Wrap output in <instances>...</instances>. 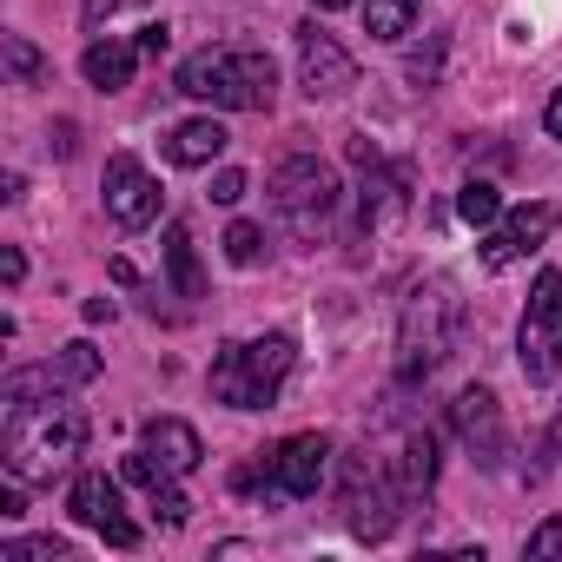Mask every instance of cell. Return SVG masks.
Wrapping results in <instances>:
<instances>
[{
  "instance_id": "obj_18",
  "label": "cell",
  "mask_w": 562,
  "mask_h": 562,
  "mask_svg": "<svg viewBox=\"0 0 562 562\" xmlns=\"http://www.w3.org/2000/svg\"><path fill=\"white\" fill-rule=\"evenodd\" d=\"M225 146H232V133H225L218 120H186V126L166 133V159H172V166H212Z\"/></svg>"
},
{
  "instance_id": "obj_13",
  "label": "cell",
  "mask_w": 562,
  "mask_h": 562,
  "mask_svg": "<svg viewBox=\"0 0 562 562\" xmlns=\"http://www.w3.org/2000/svg\"><path fill=\"white\" fill-rule=\"evenodd\" d=\"M555 232V205L549 199H529V205H516V212H503L490 232H483V245H476V258L490 265V271H503V265H516V258H529L542 238Z\"/></svg>"
},
{
  "instance_id": "obj_29",
  "label": "cell",
  "mask_w": 562,
  "mask_h": 562,
  "mask_svg": "<svg viewBox=\"0 0 562 562\" xmlns=\"http://www.w3.org/2000/svg\"><path fill=\"white\" fill-rule=\"evenodd\" d=\"M212 199H218V205H238V199H245V172H232V166L212 172Z\"/></svg>"
},
{
  "instance_id": "obj_27",
  "label": "cell",
  "mask_w": 562,
  "mask_h": 562,
  "mask_svg": "<svg viewBox=\"0 0 562 562\" xmlns=\"http://www.w3.org/2000/svg\"><path fill=\"white\" fill-rule=\"evenodd\" d=\"M153 516H159V522H166V529H179V522H186V516H192V503H186V496H179V490H172V483H166V490H153Z\"/></svg>"
},
{
  "instance_id": "obj_33",
  "label": "cell",
  "mask_w": 562,
  "mask_h": 562,
  "mask_svg": "<svg viewBox=\"0 0 562 562\" xmlns=\"http://www.w3.org/2000/svg\"><path fill=\"white\" fill-rule=\"evenodd\" d=\"M542 126H549V139H562V87H555V100H549V113H542Z\"/></svg>"
},
{
  "instance_id": "obj_2",
  "label": "cell",
  "mask_w": 562,
  "mask_h": 562,
  "mask_svg": "<svg viewBox=\"0 0 562 562\" xmlns=\"http://www.w3.org/2000/svg\"><path fill=\"white\" fill-rule=\"evenodd\" d=\"M186 100H205V106H225V113H265L271 93H278V67L265 47H199L192 60H179V80H172Z\"/></svg>"
},
{
  "instance_id": "obj_25",
  "label": "cell",
  "mask_w": 562,
  "mask_h": 562,
  "mask_svg": "<svg viewBox=\"0 0 562 562\" xmlns=\"http://www.w3.org/2000/svg\"><path fill=\"white\" fill-rule=\"evenodd\" d=\"M225 258H232V265H258V258H265V232H258L251 218H238V225L225 232Z\"/></svg>"
},
{
  "instance_id": "obj_26",
  "label": "cell",
  "mask_w": 562,
  "mask_h": 562,
  "mask_svg": "<svg viewBox=\"0 0 562 562\" xmlns=\"http://www.w3.org/2000/svg\"><path fill=\"white\" fill-rule=\"evenodd\" d=\"M529 555L536 562H562V516H549V522L529 529Z\"/></svg>"
},
{
  "instance_id": "obj_24",
  "label": "cell",
  "mask_w": 562,
  "mask_h": 562,
  "mask_svg": "<svg viewBox=\"0 0 562 562\" xmlns=\"http://www.w3.org/2000/svg\"><path fill=\"white\" fill-rule=\"evenodd\" d=\"M8 562H74V542L67 536H27V542H8Z\"/></svg>"
},
{
  "instance_id": "obj_20",
  "label": "cell",
  "mask_w": 562,
  "mask_h": 562,
  "mask_svg": "<svg viewBox=\"0 0 562 562\" xmlns=\"http://www.w3.org/2000/svg\"><path fill=\"white\" fill-rule=\"evenodd\" d=\"M397 463H404L411 496H430V483H437V437H430V430H411V437L397 443Z\"/></svg>"
},
{
  "instance_id": "obj_21",
  "label": "cell",
  "mask_w": 562,
  "mask_h": 562,
  "mask_svg": "<svg viewBox=\"0 0 562 562\" xmlns=\"http://www.w3.org/2000/svg\"><path fill=\"white\" fill-rule=\"evenodd\" d=\"M424 0H364V34L371 41H404Z\"/></svg>"
},
{
  "instance_id": "obj_16",
  "label": "cell",
  "mask_w": 562,
  "mask_h": 562,
  "mask_svg": "<svg viewBox=\"0 0 562 562\" xmlns=\"http://www.w3.org/2000/svg\"><path fill=\"white\" fill-rule=\"evenodd\" d=\"M100 378V351L80 338V345H67L54 364H34V371H14L8 384H0V397H27V391H67V384H93Z\"/></svg>"
},
{
  "instance_id": "obj_31",
  "label": "cell",
  "mask_w": 562,
  "mask_h": 562,
  "mask_svg": "<svg viewBox=\"0 0 562 562\" xmlns=\"http://www.w3.org/2000/svg\"><path fill=\"white\" fill-rule=\"evenodd\" d=\"M120 8H126V0H80V21H87V27H106Z\"/></svg>"
},
{
  "instance_id": "obj_15",
  "label": "cell",
  "mask_w": 562,
  "mask_h": 562,
  "mask_svg": "<svg viewBox=\"0 0 562 562\" xmlns=\"http://www.w3.org/2000/svg\"><path fill=\"white\" fill-rule=\"evenodd\" d=\"M74 522H87V529H100L106 536V549H139V522L126 516V503H120V483L113 476H100V470H87V476H74Z\"/></svg>"
},
{
  "instance_id": "obj_23",
  "label": "cell",
  "mask_w": 562,
  "mask_h": 562,
  "mask_svg": "<svg viewBox=\"0 0 562 562\" xmlns=\"http://www.w3.org/2000/svg\"><path fill=\"white\" fill-rule=\"evenodd\" d=\"M0 54H8V74H14L21 87H41V80H47V60H41V47H34L27 34H8V41H0Z\"/></svg>"
},
{
  "instance_id": "obj_17",
  "label": "cell",
  "mask_w": 562,
  "mask_h": 562,
  "mask_svg": "<svg viewBox=\"0 0 562 562\" xmlns=\"http://www.w3.org/2000/svg\"><path fill=\"white\" fill-rule=\"evenodd\" d=\"M139 41H120V34H106V41H93L87 54H80V74H87V87H100V93H120V87H133V74H139Z\"/></svg>"
},
{
  "instance_id": "obj_9",
  "label": "cell",
  "mask_w": 562,
  "mask_h": 562,
  "mask_svg": "<svg viewBox=\"0 0 562 562\" xmlns=\"http://www.w3.org/2000/svg\"><path fill=\"white\" fill-rule=\"evenodd\" d=\"M516 358L529 384H549L562 371V271H536L529 285V312L516 331Z\"/></svg>"
},
{
  "instance_id": "obj_11",
  "label": "cell",
  "mask_w": 562,
  "mask_h": 562,
  "mask_svg": "<svg viewBox=\"0 0 562 562\" xmlns=\"http://www.w3.org/2000/svg\"><path fill=\"white\" fill-rule=\"evenodd\" d=\"M100 192H106V218H113V225H126V232L153 225V218H159V205H166L159 179H153V172H146L133 153H113V159H106V179H100Z\"/></svg>"
},
{
  "instance_id": "obj_34",
  "label": "cell",
  "mask_w": 562,
  "mask_h": 562,
  "mask_svg": "<svg viewBox=\"0 0 562 562\" xmlns=\"http://www.w3.org/2000/svg\"><path fill=\"white\" fill-rule=\"evenodd\" d=\"M549 457H562V411H555V424H549V443H542Z\"/></svg>"
},
{
  "instance_id": "obj_22",
  "label": "cell",
  "mask_w": 562,
  "mask_h": 562,
  "mask_svg": "<svg viewBox=\"0 0 562 562\" xmlns=\"http://www.w3.org/2000/svg\"><path fill=\"white\" fill-rule=\"evenodd\" d=\"M457 218H463V225H476V232H490V225L503 218V199H496V186H490V179H470V186L457 192Z\"/></svg>"
},
{
  "instance_id": "obj_4",
  "label": "cell",
  "mask_w": 562,
  "mask_h": 562,
  "mask_svg": "<svg viewBox=\"0 0 562 562\" xmlns=\"http://www.w3.org/2000/svg\"><path fill=\"white\" fill-rule=\"evenodd\" d=\"M299 364V345L292 331H265V338H245V345H225L212 358V397L232 404V411H271L278 391H285Z\"/></svg>"
},
{
  "instance_id": "obj_6",
  "label": "cell",
  "mask_w": 562,
  "mask_h": 562,
  "mask_svg": "<svg viewBox=\"0 0 562 562\" xmlns=\"http://www.w3.org/2000/svg\"><path fill=\"white\" fill-rule=\"evenodd\" d=\"M325 476H331V437L299 430V437L278 443V450H258V463H245L232 476V490L265 496V503H305V496L325 490Z\"/></svg>"
},
{
  "instance_id": "obj_1",
  "label": "cell",
  "mask_w": 562,
  "mask_h": 562,
  "mask_svg": "<svg viewBox=\"0 0 562 562\" xmlns=\"http://www.w3.org/2000/svg\"><path fill=\"white\" fill-rule=\"evenodd\" d=\"M80 450H87V411L80 404H67L60 391L8 397V417H0V463H8V476L41 490V483L67 476Z\"/></svg>"
},
{
  "instance_id": "obj_10",
  "label": "cell",
  "mask_w": 562,
  "mask_h": 562,
  "mask_svg": "<svg viewBox=\"0 0 562 562\" xmlns=\"http://www.w3.org/2000/svg\"><path fill=\"white\" fill-rule=\"evenodd\" d=\"M345 153L358 166V218H364V232H391L411 212V166L384 159L371 139H345Z\"/></svg>"
},
{
  "instance_id": "obj_19",
  "label": "cell",
  "mask_w": 562,
  "mask_h": 562,
  "mask_svg": "<svg viewBox=\"0 0 562 562\" xmlns=\"http://www.w3.org/2000/svg\"><path fill=\"white\" fill-rule=\"evenodd\" d=\"M166 271H172V292L179 299H205V271H199V251H192L186 225H166Z\"/></svg>"
},
{
  "instance_id": "obj_14",
  "label": "cell",
  "mask_w": 562,
  "mask_h": 562,
  "mask_svg": "<svg viewBox=\"0 0 562 562\" xmlns=\"http://www.w3.org/2000/svg\"><path fill=\"white\" fill-rule=\"evenodd\" d=\"M450 424H457V437H463V450L483 463V470H496L503 457H509V430H503V404H496V391L490 384H470L457 404H450Z\"/></svg>"
},
{
  "instance_id": "obj_30",
  "label": "cell",
  "mask_w": 562,
  "mask_h": 562,
  "mask_svg": "<svg viewBox=\"0 0 562 562\" xmlns=\"http://www.w3.org/2000/svg\"><path fill=\"white\" fill-rule=\"evenodd\" d=\"M437 60H443V41H430V54H411V80L430 87V80H437Z\"/></svg>"
},
{
  "instance_id": "obj_5",
  "label": "cell",
  "mask_w": 562,
  "mask_h": 562,
  "mask_svg": "<svg viewBox=\"0 0 562 562\" xmlns=\"http://www.w3.org/2000/svg\"><path fill=\"white\" fill-rule=\"evenodd\" d=\"M457 331H463V299H457V285H443V278L417 285V292L404 299V318H397V378H404V384L430 378V371L457 351Z\"/></svg>"
},
{
  "instance_id": "obj_7",
  "label": "cell",
  "mask_w": 562,
  "mask_h": 562,
  "mask_svg": "<svg viewBox=\"0 0 562 562\" xmlns=\"http://www.w3.org/2000/svg\"><path fill=\"white\" fill-rule=\"evenodd\" d=\"M271 212L285 218L305 245H318L338 218V172L318 153H292L271 166Z\"/></svg>"
},
{
  "instance_id": "obj_8",
  "label": "cell",
  "mask_w": 562,
  "mask_h": 562,
  "mask_svg": "<svg viewBox=\"0 0 562 562\" xmlns=\"http://www.w3.org/2000/svg\"><path fill=\"white\" fill-rule=\"evenodd\" d=\"M199 457H205V443H199V430H192L186 417H153V424L139 430V450L126 457V483H139V490H166V483L192 476Z\"/></svg>"
},
{
  "instance_id": "obj_3",
  "label": "cell",
  "mask_w": 562,
  "mask_h": 562,
  "mask_svg": "<svg viewBox=\"0 0 562 562\" xmlns=\"http://www.w3.org/2000/svg\"><path fill=\"white\" fill-rule=\"evenodd\" d=\"M411 503H417V496H411L397 457H384V450H371V443L345 457V470H338V509H345V529H351L358 542H384Z\"/></svg>"
},
{
  "instance_id": "obj_28",
  "label": "cell",
  "mask_w": 562,
  "mask_h": 562,
  "mask_svg": "<svg viewBox=\"0 0 562 562\" xmlns=\"http://www.w3.org/2000/svg\"><path fill=\"white\" fill-rule=\"evenodd\" d=\"M166 47H172V27H166V21H146V27H139V54H146V60H159Z\"/></svg>"
},
{
  "instance_id": "obj_32",
  "label": "cell",
  "mask_w": 562,
  "mask_h": 562,
  "mask_svg": "<svg viewBox=\"0 0 562 562\" xmlns=\"http://www.w3.org/2000/svg\"><path fill=\"white\" fill-rule=\"evenodd\" d=\"M0 271H8V285H21V278H27V258L8 245V251H0Z\"/></svg>"
},
{
  "instance_id": "obj_12",
  "label": "cell",
  "mask_w": 562,
  "mask_h": 562,
  "mask_svg": "<svg viewBox=\"0 0 562 562\" xmlns=\"http://www.w3.org/2000/svg\"><path fill=\"white\" fill-rule=\"evenodd\" d=\"M299 87H305L312 100H345V93L358 87V60H351L318 21L299 27Z\"/></svg>"
},
{
  "instance_id": "obj_35",
  "label": "cell",
  "mask_w": 562,
  "mask_h": 562,
  "mask_svg": "<svg viewBox=\"0 0 562 562\" xmlns=\"http://www.w3.org/2000/svg\"><path fill=\"white\" fill-rule=\"evenodd\" d=\"M312 8H325V14H338V8H351V0H312Z\"/></svg>"
}]
</instances>
